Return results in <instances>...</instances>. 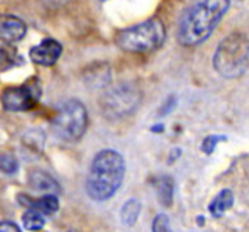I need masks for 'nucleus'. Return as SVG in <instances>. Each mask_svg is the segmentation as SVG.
I'll use <instances>...</instances> for the list:
<instances>
[{
    "instance_id": "nucleus-1",
    "label": "nucleus",
    "mask_w": 249,
    "mask_h": 232,
    "mask_svg": "<svg viewBox=\"0 0 249 232\" xmlns=\"http://www.w3.org/2000/svg\"><path fill=\"white\" fill-rule=\"evenodd\" d=\"M230 0H198L183 16L178 24V40L183 46H196L212 35L226 16Z\"/></svg>"
},
{
    "instance_id": "nucleus-2",
    "label": "nucleus",
    "mask_w": 249,
    "mask_h": 232,
    "mask_svg": "<svg viewBox=\"0 0 249 232\" xmlns=\"http://www.w3.org/2000/svg\"><path fill=\"white\" fill-rule=\"evenodd\" d=\"M126 173V162L119 152L103 149L90 163L86 192L96 202H106L121 188Z\"/></svg>"
},
{
    "instance_id": "nucleus-3",
    "label": "nucleus",
    "mask_w": 249,
    "mask_h": 232,
    "mask_svg": "<svg viewBox=\"0 0 249 232\" xmlns=\"http://www.w3.org/2000/svg\"><path fill=\"white\" fill-rule=\"evenodd\" d=\"M214 71L226 79H237L249 68L248 36L234 32L219 43L213 54Z\"/></svg>"
},
{
    "instance_id": "nucleus-4",
    "label": "nucleus",
    "mask_w": 249,
    "mask_h": 232,
    "mask_svg": "<svg viewBox=\"0 0 249 232\" xmlns=\"http://www.w3.org/2000/svg\"><path fill=\"white\" fill-rule=\"evenodd\" d=\"M166 31L158 18L124 28L115 36L116 46L127 53H150L163 45Z\"/></svg>"
},
{
    "instance_id": "nucleus-5",
    "label": "nucleus",
    "mask_w": 249,
    "mask_h": 232,
    "mask_svg": "<svg viewBox=\"0 0 249 232\" xmlns=\"http://www.w3.org/2000/svg\"><path fill=\"white\" fill-rule=\"evenodd\" d=\"M89 126L88 109L79 99H70L62 104L52 122L55 137L67 143H76L85 135Z\"/></svg>"
},
{
    "instance_id": "nucleus-6",
    "label": "nucleus",
    "mask_w": 249,
    "mask_h": 232,
    "mask_svg": "<svg viewBox=\"0 0 249 232\" xmlns=\"http://www.w3.org/2000/svg\"><path fill=\"white\" fill-rule=\"evenodd\" d=\"M140 99L142 93L133 83H119L103 94L100 105L108 119H121L133 114L140 104Z\"/></svg>"
},
{
    "instance_id": "nucleus-7",
    "label": "nucleus",
    "mask_w": 249,
    "mask_h": 232,
    "mask_svg": "<svg viewBox=\"0 0 249 232\" xmlns=\"http://www.w3.org/2000/svg\"><path fill=\"white\" fill-rule=\"evenodd\" d=\"M42 97V86L37 78L19 86H10L0 93V104L7 112H27L35 108Z\"/></svg>"
},
{
    "instance_id": "nucleus-8",
    "label": "nucleus",
    "mask_w": 249,
    "mask_h": 232,
    "mask_svg": "<svg viewBox=\"0 0 249 232\" xmlns=\"http://www.w3.org/2000/svg\"><path fill=\"white\" fill-rule=\"evenodd\" d=\"M62 54V46L53 37H46L39 45L29 50L31 61L40 66H53L60 60Z\"/></svg>"
},
{
    "instance_id": "nucleus-9",
    "label": "nucleus",
    "mask_w": 249,
    "mask_h": 232,
    "mask_svg": "<svg viewBox=\"0 0 249 232\" xmlns=\"http://www.w3.org/2000/svg\"><path fill=\"white\" fill-rule=\"evenodd\" d=\"M27 35V24L21 18L0 13V40L14 45Z\"/></svg>"
},
{
    "instance_id": "nucleus-10",
    "label": "nucleus",
    "mask_w": 249,
    "mask_h": 232,
    "mask_svg": "<svg viewBox=\"0 0 249 232\" xmlns=\"http://www.w3.org/2000/svg\"><path fill=\"white\" fill-rule=\"evenodd\" d=\"M18 202L27 209H34L45 215H53L60 209V200L55 194H46L40 198H32L25 194L18 195Z\"/></svg>"
},
{
    "instance_id": "nucleus-11",
    "label": "nucleus",
    "mask_w": 249,
    "mask_h": 232,
    "mask_svg": "<svg viewBox=\"0 0 249 232\" xmlns=\"http://www.w3.org/2000/svg\"><path fill=\"white\" fill-rule=\"evenodd\" d=\"M28 185L36 192L55 194L60 191V184L43 170H32L28 174Z\"/></svg>"
},
{
    "instance_id": "nucleus-12",
    "label": "nucleus",
    "mask_w": 249,
    "mask_h": 232,
    "mask_svg": "<svg viewBox=\"0 0 249 232\" xmlns=\"http://www.w3.org/2000/svg\"><path fill=\"white\" fill-rule=\"evenodd\" d=\"M232 205H234V194L230 189H223L212 199V202L208 206V210L212 217L220 218L229 209H231Z\"/></svg>"
},
{
    "instance_id": "nucleus-13",
    "label": "nucleus",
    "mask_w": 249,
    "mask_h": 232,
    "mask_svg": "<svg viewBox=\"0 0 249 232\" xmlns=\"http://www.w3.org/2000/svg\"><path fill=\"white\" fill-rule=\"evenodd\" d=\"M154 188L160 205L170 207L173 203V192H175L173 179L169 176H160L154 181Z\"/></svg>"
},
{
    "instance_id": "nucleus-14",
    "label": "nucleus",
    "mask_w": 249,
    "mask_h": 232,
    "mask_svg": "<svg viewBox=\"0 0 249 232\" xmlns=\"http://www.w3.org/2000/svg\"><path fill=\"white\" fill-rule=\"evenodd\" d=\"M140 212H142L140 200L136 199V198H130L121 207V212H119L121 221L126 227H133L134 224L137 223V220H139Z\"/></svg>"
},
{
    "instance_id": "nucleus-15",
    "label": "nucleus",
    "mask_w": 249,
    "mask_h": 232,
    "mask_svg": "<svg viewBox=\"0 0 249 232\" xmlns=\"http://www.w3.org/2000/svg\"><path fill=\"white\" fill-rule=\"evenodd\" d=\"M21 220H22L24 228L27 231H40L46 224L45 215H42L40 212L34 210V209H27V212L22 215Z\"/></svg>"
},
{
    "instance_id": "nucleus-16",
    "label": "nucleus",
    "mask_w": 249,
    "mask_h": 232,
    "mask_svg": "<svg viewBox=\"0 0 249 232\" xmlns=\"http://www.w3.org/2000/svg\"><path fill=\"white\" fill-rule=\"evenodd\" d=\"M111 79L109 69L104 68V64L100 65L98 68L91 66V71H89V75L85 76V82L89 83L91 87H103L106 86Z\"/></svg>"
},
{
    "instance_id": "nucleus-17",
    "label": "nucleus",
    "mask_w": 249,
    "mask_h": 232,
    "mask_svg": "<svg viewBox=\"0 0 249 232\" xmlns=\"http://www.w3.org/2000/svg\"><path fill=\"white\" fill-rule=\"evenodd\" d=\"M0 171L4 174H16L18 171V161L16 155L10 152L0 153Z\"/></svg>"
},
{
    "instance_id": "nucleus-18",
    "label": "nucleus",
    "mask_w": 249,
    "mask_h": 232,
    "mask_svg": "<svg viewBox=\"0 0 249 232\" xmlns=\"http://www.w3.org/2000/svg\"><path fill=\"white\" fill-rule=\"evenodd\" d=\"M227 140V137L226 135H222V134H209V135H206L204 138V141L201 144V151L206 153V155H211V153H213L214 149H216V147H217V144L223 143V141H226Z\"/></svg>"
},
{
    "instance_id": "nucleus-19",
    "label": "nucleus",
    "mask_w": 249,
    "mask_h": 232,
    "mask_svg": "<svg viewBox=\"0 0 249 232\" xmlns=\"http://www.w3.org/2000/svg\"><path fill=\"white\" fill-rule=\"evenodd\" d=\"M17 54L13 50L0 49V71H7L11 66L16 65Z\"/></svg>"
},
{
    "instance_id": "nucleus-20",
    "label": "nucleus",
    "mask_w": 249,
    "mask_h": 232,
    "mask_svg": "<svg viewBox=\"0 0 249 232\" xmlns=\"http://www.w3.org/2000/svg\"><path fill=\"white\" fill-rule=\"evenodd\" d=\"M39 138H43V133L40 130H32L24 135V143L27 144L28 148H32V149H42L43 147V141H37Z\"/></svg>"
},
{
    "instance_id": "nucleus-21",
    "label": "nucleus",
    "mask_w": 249,
    "mask_h": 232,
    "mask_svg": "<svg viewBox=\"0 0 249 232\" xmlns=\"http://www.w3.org/2000/svg\"><path fill=\"white\" fill-rule=\"evenodd\" d=\"M152 232H173L170 227V220L166 215H155L152 221Z\"/></svg>"
},
{
    "instance_id": "nucleus-22",
    "label": "nucleus",
    "mask_w": 249,
    "mask_h": 232,
    "mask_svg": "<svg viewBox=\"0 0 249 232\" xmlns=\"http://www.w3.org/2000/svg\"><path fill=\"white\" fill-rule=\"evenodd\" d=\"M176 104H178V97H176V96H169V97L166 99V101L162 104V107L160 108V115H168L169 112H172V111L175 109Z\"/></svg>"
},
{
    "instance_id": "nucleus-23",
    "label": "nucleus",
    "mask_w": 249,
    "mask_h": 232,
    "mask_svg": "<svg viewBox=\"0 0 249 232\" xmlns=\"http://www.w3.org/2000/svg\"><path fill=\"white\" fill-rule=\"evenodd\" d=\"M0 232H21V230L11 221H0Z\"/></svg>"
},
{
    "instance_id": "nucleus-24",
    "label": "nucleus",
    "mask_w": 249,
    "mask_h": 232,
    "mask_svg": "<svg viewBox=\"0 0 249 232\" xmlns=\"http://www.w3.org/2000/svg\"><path fill=\"white\" fill-rule=\"evenodd\" d=\"M151 133L154 134H162L165 132V126L162 125V123H155V125L151 126Z\"/></svg>"
}]
</instances>
